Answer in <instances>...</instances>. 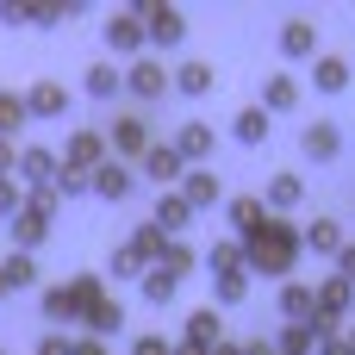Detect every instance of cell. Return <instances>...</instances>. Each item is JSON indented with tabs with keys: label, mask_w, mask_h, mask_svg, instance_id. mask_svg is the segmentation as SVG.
I'll return each instance as SVG.
<instances>
[{
	"label": "cell",
	"mask_w": 355,
	"mask_h": 355,
	"mask_svg": "<svg viewBox=\"0 0 355 355\" xmlns=\"http://www.w3.org/2000/svg\"><path fill=\"white\" fill-rule=\"evenodd\" d=\"M250 275H268V281H287L293 268H300V256H306V231H293L287 218H268L250 243Z\"/></svg>",
	"instance_id": "1"
},
{
	"label": "cell",
	"mask_w": 355,
	"mask_h": 355,
	"mask_svg": "<svg viewBox=\"0 0 355 355\" xmlns=\"http://www.w3.org/2000/svg\"><path fill=\"white\" fill-rule=\"evenodd\" d=\"M100 300H106V281H100V275H75V281H62V287H44L37 306H44L50 324H87Z\"/></svg>",
	"instance_id": "2"
},
{
	"label": "cell",
	"mask_w": 355,
	"mask_h": 355,
	"mask_svg": "<svg viewBox=\"0 0 355 355\" xmlns=\"http://www.w3.org/2000/svg\"><path fill=\"white\" fill-rule=\"evenodd\" d=\"M131 12L144 19L150 44H162V50H175V44L187 37V19H181V6H162V0H144V6H131Z\"/></svg>",
	"instance_id": "3"
},
{
	"label": "cell",
	"mask_w": 355,
	"mask_h": 355,
	"mask_svg": "<svg viewBox=\"0 0 355 355\" xmlns=\"http://www.w3.org/2000/svg\"><path fill=\"white\" fill-rule=\"evenodd\" d=\"M112 162V144L100 137V131H75L69 144H62V168H75V175H94V168H106Z\"/></svg>",
	"instance_id": "4"
},
{
	"label": "cell",
	"mask_w": 355,
	"mask_h": 355,
	"mask_svg": "<svg viewBox=\"0 0 355 355\" xmlns=\"http://www.w3.org/2000/svg\"><path fill=\"white\" fill-rule=\"evenodd\" d=\"M56 175H62V156L56 150H44V144H25L19 150V181L37 193V187H56Z\"/></svg>",
	"instance_id": "5"
},
{
	"label": "cell",
	"mask_w": 355,
	"mask_h": 355,
	"mask_svg": "<svg viewBox=\"0 0 355 355\" xmlns=\"http://www.w3.org/2000/svg\"><path fill=\"white\" fill-rule=\"evenodd\" d=\"M137 168H144V175H150V181H156V187H162V193H168V187H181V181H187V156H181V150H175V144H150V156H144V162H137Z\"/></svg>",
	"instance_id": "6"
},
{
	"label": "cell",
	"mask_w": 355,
	"mask_h": 355,
	"mask_svg": "<svg viewBox=\"0 0 355 355\" xmlns=\"http://www.w3.org/2000/svg\"><path fill=\"white\" fill-rule=\"evenodd\" d=\"M100 31H106V50H112V56H137V50L150 44V31H144V19H137V12H112Z\"/></svg>",
	"instance_id": "7"
},
{
	"label": "cell",
	"mask_w": 355,
	"mask_h": 355,
	"mask_svg": "<svg viewBox=\"0 0 355 355\" xmlns=\"http://www.w3.org/2000/svg\"><path fill=\"white\" fill-rule=\"evenodd\" d=\"M125 87H131L137 100H162V94L175 87V75H168V69H162L156 56H137V62L125 69Z\"/></svg>",
	"instance_id": "8"
},
{
	"label": "cell",
	"mask_w": 355,
	"mask_h": 355,
	"mask_svg": "<svg viewBox=\"0 0 355 355\" xmlns=\"http://www.w3.org/2000/svg\"><path fill=\"white\" fill-rule=\"evenodd\" d=\"M106 144H112L119 162H144V156H150V125H144V119H112Z\"/></svg>",
	"instance_id": "9"
},
{
	"label": "cell",
	"mask_w": 355,
	"mask_h": 355,
	"mask_svg": "<svg viewBox=\"0 0 355 355\" xmlns=\"http://www.w3.org/2000/svg\"><path fill=\"white\" fill-rule=\"evenodd\" d=\"M50 218H56V206H37V200H31V206L6 225V231H12V250H25V256H31V250L50 237Z\"/></svg>",
	"instance_id": "10"
},
{
	"label": "cell",
	"mask_w": 355,
	"mask_h": 355,
	"mask_svg": "<svg viewBox=\"0 0 355 355\" xmlns=\"http://www.w3.org/2000/svg\"><path fill=\"white\" fill-rule=\"evenodd\" d=\"M175 150L187 156V168H212L218 137H212V125H206V119H187V125H181V137H175Z\"/></svg>",
	"instance_id": "11"
},
{
	"label": "cell",
	"mask_w": 355,
	"mask_h": 355,
	"mask_svg": "<svg viewBox=\"0 0 355 355\" xmlns=\"http://www.w3.org/2000/svg\"><path fill=\"white\" fill-rule=\"evenodd\" d=\"M300 150H306L312 162H337V150H343V131H337V119H312V125L300 131Z\"/></svg>",
	"instance_id": "12"
},
{
	"label": "cell",
	"mask_w": 355,
	"mask_h": 355,
	"mask_svg": "<svg viewBox=\"0 0 355 355\" xmlns=\"http://www.w3.org/2000/svg\"><path fill=\"white\" fill-rule=\"evenodd\" d=\"M281 56H293V62L312 56V62H318V25H312V19H287V25H281Z\"/></svg>",
	"instance_id": "13"
},
{
	"label": "cell",
	"mask_w": 355,
	"mask_h": 355,
	"mask_svg": "<svg viewBox=\"0 0 355 355\" xmlns=\"http://www.w3.org/2000/svg\"><path fill=\"white\" fill-rule=\"evenodd\" d=\"M25 106H31V119H69V87L37 81V87H25Z\"/></svg>",
	"instance_id": "14"
},
{
	"label": "cell",
	"mask_w": 355,
	"mask_h": 355,
	"mask_svg": "<svg viewBox=\"0 0 355 355\" xmlns=\"http://www.w3.org/2000/svg\"><path fill=\"white\" fill-rule=\"evenodd\" d=\"M225 212H231V231H237V237H243V243H250V237H256V231H262V225H268V218H275V212H268V206H262V200H256V193H237V200H231V206H225Z\"/></svg>",
	"instance_id": "15"
},
{
	"label": "cell",
	"mask_w": 355,
	"mask_h": 355,
	"mask_svg": "<svg viewBox=\"0 0 355 355\" xmlns=\"http://www.w3.org/2000/svg\"><path fill=\"white\" fill-rule=\"evenodd\" d=\"M281 318H287V324H312V318H318V287L287 281V287H281Z\"/></svg>",
	"instance_id": "16"
},
{
	"label": "cell",
	"mask_w": 355,
	"mask_h": 355,
	"mask_svg": "<svg viewBox=\"0 0 355 355\" xmlns=\"http://www.w3.org/2000/svg\"><path fill=\"white\" fill-rule=\"evenodd\" d=\"M225 343V318L212 312V306H200V312H187V349H218Z\"/></svg>",
	"instance_id": "17"
},
{
	"label": "cell",
	"mask_w": 355,
	"mask_h": 355,
	"mask_svg": "<svg viewBox=\"0 0 355 355\" xmlns=\"http://www.w3.org/2000/svg\"><path fill=\"white\" fill-rule=\"evenodd\" d=\"M349 312H355V287H349V281H337V275L318 281V318L337 324V318H349Z\"/></svg>",
	"instance_id": "18"
},
{
	"label": "cell",
	"mask_w": 355,
	"mask_h": 355,
	"mask_svg": "<svg viewBox=\"0 0 355 355\" xmlns=\"http://www.w3.org/2000/svg\"><path fill=\"white\" fill-rule=\"evenodd\" d=\"M181 193H187V206H193V212H206V206H218V200H225V187H218V175H212V168H187Z\"/></svg>",
	"instance_id": "19"
},
{
	"label": "cell",
	"mask_w": 355,
	"mask_h": 355,
	"mask_svg": "<svg viewBox=\"0 0 355 355\" xmlns=\"http://www.w3.org/2000/svg\"><path fill=\"white\" fill-rule=\"evenodd\" d=\"M206 268H212V275H243V268H250V250H243V237H218V243L206 250Z\"/></svg>",
	"instance_id": "20"
},
{
	"label": "cell",
	"mask_w": 355,
	"mask_h": 355,
	"mask_svg": "<svg viewBox=\"0 0 355 355\" xmlns=\"http://www.w3.org/2000/svg\"><path fill=\"white\" fill-rule=\"evenodd\" d=\"M94 193H100V200H112V206H119V200H131V168L112 156L106 168H94Z\"/></svg>",
	"instance_id": "21"
},
{
	"label": "cell",
	"mask_w": 355,
	"mask_h": 355,
	"mask_svg": "<svg viewBox=\"0 0 355 355\" xmlns=\"http://www.w3.org/2000/svg\"><path fill=\"white\" fill-rule=\"evenodd\" d=\"M156 225H162V231H168V237H175V231H187V225H193V206H187V193H181V187H168V193H162V200H156Z\"/></svg>",
	"instance_id": "22"
},
{
	"label": "cell",
	"mask_w": 355,
	"mask_h": 355,
	"mask_svg": "<svg viewBox=\"0 0 355 355\" xmlns=\"http://www.w3.org/2000/svg\"><path fill=\"white\" fill-rule=\"evenodd\" d=\"M306 250L337 262V256H343V225H337V218H312V225H306Z\"/></svg>",
	"instance_id": "23"
},
{
	"label": "cell",
	"mask_w": 355,
	"mask_h": 355,
	"mask_svg": "<svg viewBox=\"0 0 355 355\" xmlns=\"http://www.w3.org/2000/svg\"><path fill=\"white\" fill-rule=\"evenodd\" d=\"M300 200H306V181H300V175H275V181H268V193H262V206H268V212H293Z\"/></svg>",
	"instance_id": "24"
},
{
	"label": "cell",
	"mask_w": 355,
	"mask_h": 355,
	"mask_svg": "<svg viewBox=\"0 0 355 355\" xmlns=\"http://www.w3.org/2000/svg\"><path fill=\"white\" fill-rule=\"evenodd\" d=\"M156 268H168L175 281H187L193 268H206V256H200L193 243H181V237H168V250H162V262H156Z\"/></svg>",
	"instance_id": "25"
},
{
	"label": "cell",
	"mask_w": 355,
	"mask_h": 355,
	"mask_svg": "<svg viewBox=\"0 0 355 355\" xmlns=\"http://www.w3.org/2000/svg\"><path fill=\"white\" fill-rule=\"evenodd\" d=\"M312 87H318V94H343V87H349V62H343V56H318V62H312Z\"/></svg>",
	"instance_id": "26"
},
{
	"label": "cell",
	"mask_w": 355,
	"mask_h": 355,
	"mask_svg": "<svg viewBox=\"0 0 355 355\" xmlns=\"http://www.w3.org/2000/svg\"><path fill=\"white\" fill-rule=\"evenodd\" d=\"M300 106V81L293 75H268V87H262V112H293Z\"/></svg>",
	"instance_id": "27"
},
{
	"label": "cell",
	"mask_w": 355,
	"mask_h": 355,
	"mask_svg": "<svg viewBox=\"0 0 355 355\" xmlns=\"http://www.w3.org/2000/svg\"><path fill=\"white\" fill-rule=\"evenodd\" d=\"M268 125H275V119H268L262 106H243V112L231 119V137H237V144H268Z\"/></svg>",
	"instance_id": "28"
},
{
	"label": "cell",
	"mask_w": 355,
	"mask_h": 355,
	"mask_svg": "<svg viewBox=\"0 0 355 355\" xmlns=\"http://www.w3.org/2000/svg\"><path fill=\"white\" fill-rule=\"evenodd\" d=\"M119 324H125V306L106 293V300L94 306V318H87V337H100V343H106V337H119Z\"/></svg>",
	"instance_id": "29"
},
{
	"label": "cell",
	"mask_w": 355,
	"mask_h": 355,
	"mask_svg": "<svg viewBox=\"0 0 355 355\" xmlns=\"http://www.w3.org/2000/svg\"><path fill=\"white\" fill-rule=\"evenodd\" d=\"M212 81H218V75H212V62H181V69H175V87H181V94H193V100H200V94H212Z\"/></svg>",
	"instance_id": "30"
},
{
	"label": "cell",
	"mask_w": 355,
	"mask_h": 355,
	"mask_svg": "<svg viewBox=\"0 0 355 355\" xmlns=\"http://www.w3.org/2000/svg\"><path fill=\"white\" fill-rule=\"evenodd\" d=\"M106 268H112V281H144V275H150V262H144V256H137L131 243H119Z\"/></svg>",
	"instance_id": "31"
},
{
	"label": "cell",
	"mask_w": 355,
	"mask_h": 355,
	"mask_svg": "<svg viewBox=\"0 0 355 355\" xmlns=\"http://www.w3.org/2000/svg\"><path fill=\"white\" fill-rule=\"evenodd\" d=\"M175 293H181V281H175L168 268H150V275H144V300H150V306H175Z\"/></svg>",
	"instance_id": "32"
},
{
	"label": "cell",
	"mask_w": 355,
	"mask_h": 355,
	"mask_svg": "<svg viewBox=\"0 0 355 355\" xmlns=\"http://www.w3.org/2000/svg\"><path fill=\"white\" fill-rule=\"evenodd\" d=\"M81 87H87V94H94V100H112V94H119V87H125V75H119V69H112V62H100V69H87V81H81Z\"/></svg>",
	"instance_id": "33"
},
{
	"label": "cell",
	"mask_w": 355,
	"mask_h": 355,
	"mask_svg": "<svg viewBox=\"0 0 355 355\" xmlns=\"http://www.w3.org/2000/svg\"><path fill=\"white\" fill-rule=\"evenodd\" d=\"M243 293H250V268L243 275H212V300L218 306H243Z\"/></svg>",
	"instance_id": "34"
},
{
	"label": "cell",
	"mask_w": 355,
	"mask_h": 355,
	"mask_svg": "<svg viewBox=\"0 0 355 355\" xmlns=\"http://www.w3.org/2000/svg\"><path fill=\"white\" fill-rule=\"evenodd\" d=\"M25 206H31V193H25V181H19V175H6V181H0V218L12 225V218H19Z\"/></svg>",
	"instance_id": "35"
},
{
	"label": "cell",
	"mask_w": 355,
	"mask_h": 355,
	"mask_svg": "<svg viewBox=\"0 0 355 355\" xmlns=\"http://www.w3.org/2000/svg\"><path fill=\"white\" fill-rule=\"evenodd\" d=\"M31 119V106H25V94H0V137H12L19 125Z\"/></svg>",
	"instance_id": "36"
},
{
	"label": "cell",
	"mask_w": 355,
	"mask_h": 355,
	"mask_svg": "<svg viewBox=\"0 0 355 355\" xmlns=\"http://www.w3.org/2000/svg\"><path fill=\"white\" fill-rule=\"evenodd\" d=\"M81 193H94V175H75V168H62V175H56V200H81Z\"/></svg>",
	"instance_id": "37"
},
{
	"label": "cell",
	"mask_w": 355,
	"mask_h": 355,
	"mask_svg": "<svg viewBox=\"0 0 355 355\" xmlns=\"http://www.w3.org/2000/svg\"><path fill=\"white\" fill-rule=\"evenodd\" d=\"M6 275H12V287H37V262H31L25 250H12V256H6Z\"/></svg>",
	"instance_id": "38"
},
{
	"label": "cell",
	"mask_w": 355,
	"mask_h": 355,
	"mask_svg": "<svg viewBox=\"0 0 355 355\" xmlns=\"http://www.w3.org/2000/svg\"><path fill=\"white\" fill-rule=\"evenodd\" d=\"M131 355H175V343H168V337H137Z\"/></svg>",
	"instance_id": "39"
},
{
	"label": "cell",
	"mask_w": 355,
	"mask_h": 355,
	"mask_svg": "<svg viewBox=\"0 0 355 355\" xmlns=\"http://www.w3.org/2000/svg\"><path fill=\"white\" fill-rule=\"evenodd\" d=\"M69 355H106V343H100V337H87V331H81V337H69Z\"/></svg>",
	"instance_id": "40"
},
{
	"label": "cell",
	"mask_w": 355,
	"mask_h": 355,
	"mask_svg": "<svg viewBox=\"0 0 355 355\" xmlns=\"http://www.w3.org/2000/svg\"><path fill=\"white\" fill-rule=\"evenodd\" d=\"M6 175H19V150H12V137H0V181Z\"/></svg>",
	"instance_id": "41"
},
{
	"label": "cell",
	"mask_w": 355,
	"mask_h": 355,
	"mask_svg": "<svg viewBox=\"0 0 355 355\" xmlns=\"http://www.w3.org/2000/svg\"><path fill=\"white\" fill-rule=\"evenodd\" d=\"M337 281H349V287H355V243H343V256H337Z\"/></svg>",
	"instance_id": "42"
},
{
	"label": "cell",
	"mask_w": 355,
	"mask_h": 355,
	"mask_svg": "<svg viewBox=\"0 0 355 355\" xmlns=\"http://www.w3.org/2000/svg\"><path fill=\"white\" fill-rule=\"evenodd\" d=\"M318 355H355V343H349V337H324V343H318Z\"/></svg>",
	"instance_id": "43"
},
{
	"label": "cell",
	"mask_w": 355,
	"mask_h": 355,
	"mask_svg": "<svg viewBox=\"0 0 355 355\" xmlns=\"http://www.w3.org/2000/svg\"><path fill=\"white\" fill-rule=\"evenodd\" d=\"M243 355H281V349H275V337H256V343H243Z\"/></svg>",
	"instance_id": "44"
},
{
	"label": "cell",
	"mask_w": 355,
	"mask_h": 355,
	"mask_svg": "<svg viewBox=\"0 0 355 355\" xmlns=\"http://www.w3.org/2000/svg\"><path fill=\"white\" fill-rule=\"evenodd\" d=\"M6 293H12V275H6V262H0V300H6Z\"/></svg>",
	"instance_id": "45"
},
{
	"label": "cell",
	"mask_w": 355,
	"mask_h": 355,
	"mask_svg": "<svg viewBox=\"0 0 355 355\" xmlns=\"http://www.w3.org/2000/svg\"><path fill=\"white\" fill-rule=\"evenodd\" d=\"M212 355H243V343H218V349H212Z\"/></svg>",
	"instance_id": "46"
},
{
	"label": "cell",
	"mask_w": 355,
	"mask_h": 355,
	"mask_svg": "<svg viewBox=\"0 0 355 355\" xmlns=\"http://www.w3.org/2000/svg\"><path fill=\"white\" fill-rule=\"evenodd\" d=\"M349 343H355V331H349Z\"/></svg>",
	"instance_id": "47"
}]
</instances>
